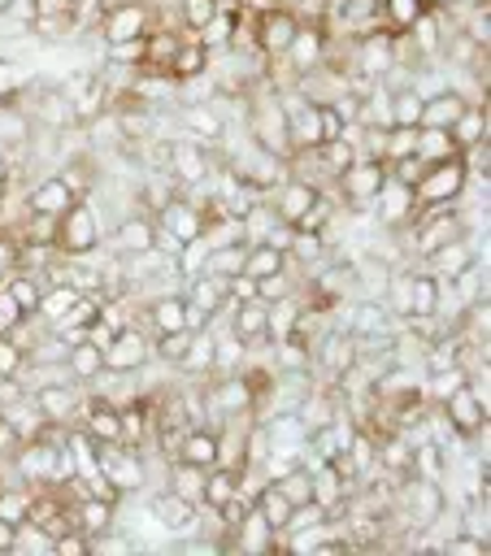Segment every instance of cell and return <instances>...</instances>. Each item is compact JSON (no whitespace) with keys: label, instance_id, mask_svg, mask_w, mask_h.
<instances>
[{"label":"cell","instance_id":"cell-28","mask_svg":"<svg viewBox=\"0 0 491 556\" xmlns=\"http://www.w3.org/2000/svg\"><path fill=\"white\" fill-rule=\"evenodd\" d=\"M239 473H243V469H235V465H213V469H204V495H200V504H204V508L230 504L235 491H239Z\"/></svg>","mask_w":491,"mask_h":556},{"label":"cell","instance_id":"cell-8","mask_svg":"<svg viewBox=\"0 0 491 556\" xmlns=\"http://www.w3.org/2000/svg\"><path fill=\"white\" fill-rule=\"evenodd\" d=\"M369 208H374V222H378L382 230H408L421 204H417V195H413L408 182H395V178L387 174V182L378 187V195H374Z\"/></svg>","mask_w":491,"mask_h":556},{"label":"cell","instance_id":"cell-52","mask_svg":"<svg viewBox=\"0 0 491 556\" xmlns=\"http://www.w3.org/2000/svg\"><path fill=\"white\" fill-rule=\"evenodd\" d=\"M17 269V235L13 230H0V282Z\"/></svg>","mask_w":491,"mask_h":556},{"label":"cell","instance_id":"cell-32","mask_svg":"<svg viewBox=\"0 0 491 556\" xmlns=\"http://www.w3.org/2000/svg\"><path fill=\"white\" fill-rule=\"evenodd\" d=\"M13 300H17V308L26 313V317H35V308H39V295H43V278L39 274H30V269H13L4 282H0Z\"/></svg>","mask_w":491,"mask_h":556},{"label":"cell","instance_id":"cell-38","mask_svg":"<svg viewBox=\"0 0 491 556\" xmlns=\"http://www.w3.org/2000/svg\"><path fill=\"white\" fill-rule=\"evenodd\" d=\"M417 156L430 165V161H448L456 156V143L443 126H417Z\"/></svg>","mask_w":491,"mask_h":556},{"label":"cell","instance_id":"cell-24","mask_svg":"<svg viewBox=\"0 0 491 556\" xmlns=\"http://www.w3.org/2000/svg\"><path fill=\"white\" fill-rule=\"evenodd\" d=\"M70 513H74V526L83 530V534H100V530H109V526H117V504H104V500H96V495H78V500H70Z\"/></svg>","mask_w":491,"mask_h":556},{"label":"cell","instance_id":"cell-6","mask_svg":"<svg viewBox=\"0 0 491 556\" xmlns=\"http://www.w3.org/2000/svg\"><path fill=\"white\" fill-rule=\"evenodd\" d=\"M300 30V13L287 9V4H274V9H261L256 13V30H252V43L265 61H278L287 52V43L295 39Z\"/></svg>","mask_w":491,"mask_h":556},{"label":"cell","instance_id":"cell-13","mask_svg":"<svg viewBox=\"0 0 491 556\" xmlns=\"http://www.w3.org/2000/svg\"><path fill=\"white\" fill-rule=\"evenodd\" d=\"M174 126L187 130V135H196V139L209 143V148H222L226 135H230V122L222 117V109H217L213 100H209V104H178V109H174Z\"/></svg>","mask_w":491,"mask_h":556},{"label":"cell","instance_id":"cell-26","mask_svg":"<svg viewBox=\"0 0 491 556\" xmlns=\"http://www.w3.org/2000/svg\"><path fill=\"white\" fill-rule=\"evenodd\" d=\"M65 374L74 378V382H96L100 374H104V348L100 343H91V339H78V343H70V352H65Z\"/></svg>","mask_w":491,"mask_h":556},{"label":"cell","instance_id":"cell-11","mask_svg":"<svg viewBox=\"0 0 491 556\" xmlns=\"http://www.w3.org/2000/svg\"><path fill=\"white\" fill-rule=\"evenodd\" d=\"M100 248L113 252V256H139V252L156 248V222L135 208V213L117 217L113 230H104V243H100Z\"/></svg>","mask_w":491,"mask_h":556},{"label":"cell","instance_id":"cell-37","mask_svg":"<svg viewBox=\"0 0 491 556\" xmlns=\"http://www.w3.org/2000/svg\"><path fill=\"white\" fill-rule=\"evenodd\" d=\"M456 161H461V169H465V178H469L474 187H491V139L461 148Z\"/></svg>","mask_w":491,"mask_h":556},{"label":"cell","instance_id":"cell-50","mask_svg":"<svg viewBox=\"0 0 491 556\" xmlns=\"http://www.w3.org/2000/svg\"><path fill=\"white\" fill-rule=\"evenodd\" d=\"M52 556H91V534H83L78 526L61 530V534L52 539Z\"/></svg>","mask_w":491,"mask_h":556},{"label":"cell","instance_id":"cell-40","mask_svg":"<svg viewBox=\"0 0 491 556\" xmlns=\"http://www.w3.org/2000/svg\"><path fill=\"white\" fill-rule=\"evenodd\" d=\"M191 343V330H169V334H152V361L165 365V369H178L182 365V352Z\"/></svg>","mask_w":491,"mask_h":556},{"label":"cell","instance_id":"cell-10","mask_svg":"<svg viewBox=\"0 0 491 556\" xmlns=\"http://www.w3.org/2000/svg\"><path fill=\"white\" fill-rule=\"evenodd\" d=\"M226 552H243V556H269V552H278V530L261 517L256 504H248V513L226 530Z\"/></svg>","mask_w":491,"mask_h":556},{"label":"cell","instance_id":"cell-17","mask_svg":"<svg viewBox=\"0 0 491 556\" xmlns=\"http://www.w3.org/2000/svg\"><path fill=\"white\" fill-rule=\"evenodd\" d=\"M78 195L65 187V178L56 169L39 174L30 187H26V213H43V217H61Z\"/></svg>","mask_w":491,"mask_h":556},{"label":"cell","instance_id":"cell-30","mask_svg":"<svg viewBox=\"0 0 491 556\" xmlns=\"http://www.w3.org/2000/svg\"><path fill=\"white\" fill-rule=\"evenodd\" d=\"M161 486H169L174 495H182V500L200 504V495H204V469H200V465H187V460H169V465H165V482H161Z\"/></svg>","mask_w":491,"mask_h":556},{"label":"cell","instance_id":"cell-12","mask_svg":"<svg viewBox=\"0 0 491 556\" xmlns=\"http://www.w3.org/2000/svg\"><path fill=\"white\" fill-rule=\"evenodd\" d=\"M39 417L48 426H78V404H83V382H43L30 391Z\"/></svg>","mask_w":491,"mask_h":556},{"label":"cell","instance_id":"cell-41","mask_svg":"<svg viewBox=\"0 0 491 556\" xmlns=\"http://www.w3.org/2000/svg\"><path fill=\"white\" fill-rule=\"evenodd\" d=\"M243 365H248V343L235 339L230 330H222L217 334V352H213V374H235Z\"/></svg>","mask_w":491,"mask_h":556},{"label":"cell","instance_id":"cell-35","mask_svg":"<svg viewBox=\"0 0 491 556\" xmlns=\"http://www.w3.org/2000/svg\"><path fill=\"white\" fill-rule=\"evenodd\" d=\"M278 269H287V252L282 248H274V243H248V256H243V274L248 278H269Z\"/></svg>","mask_w":491,"mask_h":556},{"label":"cell","instance_id":"cell-4","mask_svg":"<svg viewBox=\"0 0 491 556\" xmlns=\"http://www.w3.org/2000/svg\"><path fill=\"white\" fill-rule=\"evenodd\" d=\"M143 508H148L152 526H156L161 534H169L174 543L187 539V534H196V526H200V504L174 495L169 486H152V491H143Z\"/></svg>","mask_w":491,"mask_h":556},{"label":"cell","instance_id":"cell-15","mask_svg":"<svg viewBox=\"0 0 491 556\" xmlns=\"http://www.w3.org/2000/svg\"><path fill=\"white\" fill-rule=\"evenodd\" d=\"M317 195H322V191H317L309 178H300V174L287 169V178H282L278 187H269L265 200H269V208L278 213V222H291V226H295V222L309 213V204H313Z\"/></svg>","mask_w":491,"mask_h":556},{"label":"cell","instance_id":"cell-16","mask_svg":"<svg viewBox=\"0 0 491 556\" xmlns=\"http://www.w3.org/2000/svg\"><path fill=\"white\" fill-rule=\"evenodd\" d=\"M443 304H448V287L421 261H413L408 265V317H439Z\"/></svg>","mask_w":491,"mask_h":556},{"label":"cell","instance_id":"cell-31","mask_svg":"<svg viewBox=\"0 0 491 556\" xmlns=\"http://www.w3.org/2000/svg\"><path fill=\"white\" fill-rule=\"evenodd\" d=\"M456 530L491 543V495H469L461 508H456Z\"/></svg>","mask_w":491,"mask_h":556},{"label":"cell","instance_id":"cell-2","mask_svg":"<svg viewBox=\"0 0 491 556\" xmlns=\"http://www.w3.org/2000/svg\"><path fill=\"white\" fill-rule=\"evenodd\" d=\"M22 109L30 113V122H35L39 130H52V135L78 130V122H74V104H70L65 87H61V83H52V78H30Z\"/></svg>","mask_w":491,"mask_h":556},{"label":"cell","instance_id":"cell-45","mask_svg":"<svg viewBox=\"0 0 491 556\" xmlns=\"http://www.w3.org/2000/svg\"><path fill=\"white\" fill-rule=\"evenodd\" d=\"M274 486H278L291 504H304V500H313V469H309V465H291L282 478H274Z\"/></svg>","mask_w":491,"mask_h":556},{"label":"cell","instance_id":"cell-21","mask_svg":"<svg viewBox=\"0 0 491 556\" xmlns=\"http://www.w3.org/2000/svg\"><path fill=\"white\" fill-rule=\"evenodd\" d=\"M439 408H443V417L452 421V430H456V434H465V439L491 421V413H487V408H482V404H478V400H474L465 387H461V391H452V395H448Z\"/></svg>","mask_w":491,"mask_h":556},{"label":"cell","instance_id":"cell-56","mask_svg":"<svg viewBox=\"0 0 491 556\" xmlns=\"http://www.w3.org/2000/svg\"><path fill=\"white\" fill-rule=\"evenodd\" d=\"M421 4H426V9H435V13H448V9H456L461 0H421Z\"/></svg>","mask_w":491,"mask_h":556},{"label":"cell","instance_id":"cell-47","mask_svg":"<svg viewBox=\"0 0 491 556\" xmlns=\"http://www.w3.org/2000/svg\"><path fill=\"white\" fill-rule=\"evenodd\" d=\"M435 552H443V556H491V543H482V539H474L465 530H452V534L439 539Z\"/></svg>","mask_w":491,"mask_h":556},{"label":"cell","instance_id":"cell-3","mask_svg":"<svg viewBox=\"0 0 491 556\" xmlns=\"http://www.w3.org/2000/svg\"><path fill=\"white\" fill-rule=\"evenodd\" d=\"M387 182V161L378 156H356L339 178H335V200H339V213L348 204V213H365L378 195V187Z\"/></svg>","mask_w":491,"mask_h":556},{"label":"cell","instance_id":"cell-54","mask_svg":"<svg viewBox=\"0 0 491 556\" xmlns=\"http://www.w3.org/2000/svg\"><path fill=\"white\" fill-rule=\"evenodd\" d=\"M35 13H78V0H35Z\"/></svg>","mask_w":491,"mask_h":556},{"label":"cell","instance_id":"cell-9","mask_svg":"<svg viewBox=\"0 0 491 556\" xmlns=\"http://www.w3.org/2000/svg\"><path fill=\"white\" fill-rule=\"evenodd\" d=\"M152 365V334L143 326H126L104 343V369L109 374H135Z\"/></svg>","mask_w":491,"mask_h":556},{"label":"cell","instance_id":"cell-48","mask_svg":"<svg viewBox=\"0 0 491 556\" xmlns=\"http://www.w3.org/2000/svg\"><path fill=\"white\" fill-rule=\"evenodd\" d=\"M322 521H330V513L317 500H304V504H291V517L278 534H295V530H309V526H322Z\"/></svg>","mask_w":491,"mask_h":556},{"label":"cell","instance_id":"cell-20","mask_svg":"<svg viewBox=\"0 0 491 556\" xmlns=\"http://www.w3.org/2000/svg\"><path fill=\"white\" fill-rule=\"evenodd\" d=\"M182 295H187V304H196L209 321H213L217 313H226V308H230L226 282H222V278H213V274H196V278H187V282H182Z\"/></svg>","mask_w":491,"mask_h":556},{"label":"cell","instance_id":"cell-39","mask_svg":"<svg viewBox=\"0 0 491 556\" xmlns=\"http://www.w3.org/2000/svg\"><path fill=\"white\" fill-rule=\"evenodd\" d=\"M217 9H222V0H174V22H178V30L196 35L209 17H217Z\"/></svg>","mask_w":491,"mask_h":556},{"label":"cell","instance_id":"cell-5","mask_svg":"<svg viewBox=\"0 0 491 556\" xmlns=\"http://www.w3.org/2000/svg\"><path fill=\"white\" fill-rule=\"evenodd\" d=\"M465 187H469V178H465L461 161L448 156V161H430V165L421 169V178L413 182V195H417L421 208H435V204H456V200H465Z\"/></svg>","mask_w":491,"mask_h":556},{"label":"cell","instance_id":"cell-33","mask_svg":"<svg viewBox=\"0 0 491 556\" xmlns=\"http://www.w3.org/2000/svg\"><path fill=\"white\" fill-rule=\"evenodd\" d=\"M448 473H452V460L443 456L439 443H417L413 447V478H426V482H443L448 486Z\"/></svg>","mask_w":491,"mask_h":556},{"label":"cell","instance_id":"cell-51","mask_svg":"<svg viewBox=\"0 0 491 556\" xmlns=\"http://www.w3.org/2000/svg\"><path fill=\"white\" fill-rule=\"evenodd\" d=\"M22 321H26V313H22V308H17V300L0 287V334H13Z\"/></svg>","mask_w":491,"mask_h":556},{"label":"cell","instance_id":"cell-34","mask_svg":"<svg viewBox=\"0 0 491 556\" xmlns=\"http://www.w3.org/2000/svg\"><path fill=\"white\" fill-rule=\"evenodd\" d=\"M204 70H209V52H204L191 35H182V43L174 48V56H169V70H165V74L178 83V78H191V74H204Z\"/></svg>","mask_w":491,"mask_h":556},{"label":"cell","instance_id":"cell-23","mask_svg":"<svg viewBox=\"0 0 491 556\" xmlns=\"http://www.w3.org/2000/svg\"><path fill=\"white\" fill-rule=\"evenodd\" d=\"M309 469H313V500H317L326 513H339L343 495H348L356 482H348L330 460H317V465H309Z\"/></svg>","mask_w":491,"mask_h":556},{"label":"cell","instance_id":"cell-27","mask_svg":"<svg viewBox=\"0 0 491 556\" xmlns=\"http://www.w3.org/2000/svg\"><path fill=\"white\" fill-rule=\"evenodd\" d=\"M26 35H35L39 43H74L78 35V13H35V22L26 26Z\"/></svg>","mask_w":491,"mask_h":556},{"label":"cell","instance_id":"cell-57","mask_svg":"<svg viewBox=\"0 0 491 556\" xmlns=\"http://www.w3.org/2000/svg\"><path fill=\"white\" fill-rule=\"evenodd\" d=\"M278 4H287V9H295V4H300V0H278Z\"/></svg>","mask_w":491,"mask_h":556},{"label":"cell","instance_id":"cell-18","mask_svg":"<svg viewBox=\"0 0 491 556\" xmlns=\"http://www.w3.org/2000/svg\"><path fill=\"white\" fill-rule=\"evenodd\" d=\"M174 460H187V465H200V469H213L222 465V447H217V430L204 421V426H187L182 439H178V452Z\"/></svg>","mask_w":491,"mask_h":556},{"label":"cell","instance_id":"cell-29","mask_svg":"<svg viewBox=\"0 0 491 556\" xmlns=\"http://www.w3.org/2000/svg\"><path fill=\"white\" fill-rule=\"evenodd\" d=\"M243 256H248V239H235V243H217V248H209V256H204V274H213V278H235V274H243Z\"/></svg>","mask_w":491,"mask_h":556},{"label":"cell","instance_id":"cell-25","mask_svg":"<svg viewBox=\"0 0 491 556\" xmlns=\"http://www.w3.org/2000/svg\"><path fill=\"white\" fill-rule=\"evenodd\" d=\"M465 104H469V96L465 91H456V87H443V91H435V96H426L421 100V126H452L461 113H465Z\"/></svg>","mask_w":491,"mask_h":556},{"label":"cell","instance_id":"cell-53","mask_svg":"<svg viewBox=\"0 0 491 556\" xmlns=\"http://www.w3.org/2000/svg\"><path fill=\"white\" fill-rule=\"evenodd\" d=\"M226 295H230V304H239V300H256V278H248V274L226 278Z\"/></svg>","mask_w":491,"mask_h":556},{"label":"cell","instance_id":"cell-43","mask_svg":"<svg viewBox=\"0 0 491 556\" xmlns=\"http://www.w3.org/2000/svg\"><path fill=\"white\" fill-rule=\"evenodd\" d=\"M400 156H417V126H387L382 130V161H400Z\"/></svg>","mask_w":491,"mask_h":556},{"label":"cell","instance_id":"cell-44","mask_svg":"<svg viewBox=\"0 0 491 556\" xmlns=\"http://www.w3.org/2000/svg\"><path fill=\"white\" fill-rule=\"evenodd\" d=\"M204 256H209V243H204V235L200 239H187L178 252H174V274L187 282V278H196V274H204Z\"/></svg>","mask_w":491,"mask_h":556},{"label":"cell","instance_id":"cell-1","mask_svg":"<svg viewBox=\"0 0 491 556\" xmlns=\"http://www.w3.org/2000/svg\"><path fill=\"white\" fill-rule=\"evenodd\" d=\"M104 243V226L96 213V200H74L56 217V252L61 256H91Z\"/></svg>","mask_w":491,"mask_h":556},{"label":"cell","instance_id":"cell-42","mask_svg":"<svg viewBox=\"0 0 491 556\" xmlns=\"http://www.w3.org/2000/svg\"><path fill=\"white\" fill-rule=\"evenodd\" d=\"M252 504L261 508V517H265L274 530H282V526H287V517H291V500H287L274 482H265V486L256 491V500H252Z\"/></svg>","mask_w":491,"mask_h":556},{"label":"cell","instance_id":"cell-7","mask_svg":"<svg viewBox=\"0 0 491 556\" xmlns=\"http://www.w3.org/2000/svg\"><path fill=\"white\" fill-rule=\"evenodd\" d=\"M326 43H330V30L322 26V22H300V30H295V39L287 43V52L278 56V65L291 74V83L300 78V74H309V70H317L322 61H326Z\"/></svg>","mask_w":491,"mask_h":556},{"label":"cell","instance_id":"cell-55","mask_svg":"<svg viewBox=\"0 0 491 556\" xmlns=\"http://www.w3.org/2000/svg\"><path fill=\"white\" fill-rule=\"evenodd\" d=\"M13 543H17V526L0 517V552H13Z\"/></svg>","mask_w":491,"mask_h":556},{"label":"cell","instance_id":"cell-14","mask_svg":"<svg viewBox=\"0 0 491 556\" xmlns=\"http://www.w3.org/2000/svg\"><path fill=\"white\" fill-rule=\"evenodd\" d=\"M478 261H487V248L478 252V248H474V235L452 239V243H443V248H435V252H426V256H421V265H426L439 282H452L456 274H465V269H469V265H478Z\"/></svg>","mask_w":491,"mask_h":556},{"label":"cell","instance_id":"cell-22","mask_svg":"<svg viewBox=\"0 0 491 556\" xmlns=\"http://www.w3.org/2000/svg\"><path fill=\"white\" fill-rule=\"evenodd\" d=\"M213 352H217V334H213L209 326H204V330H191V343H187V352H182V365H178L174 374L204 382V378L213 374Z\"/></svg>","mask_w":491,"mask_h":556},{"label":"cell","instance_id":"cell-49","mask_svg":"<svg viewBox=\"0 0 491 556\" xmlns=\"http://www.w3.org/2000/svg\"><path fill=\"white\" fill-rule=\"evenodd\" d=\"M26 365V348L17 334H0V378H17Z\"/></svg>","mask_w":491,"mask_h":556},{"label":"cell","instance_id":"cell-19","mask_svg":"<svg viewBox=\"0 0 491 556\" xmlns=\"http://www.w3.org/2000/svg\"><path fill=\"white\" fill-rule=\"evenodd\" d=\"M448 135H452L456 152H461V148H469V143L491 139V104H487V100H469V104H465V113L448 126Z\"/></svg>","mask_w":491,"mask_h":556},{"label":"cell","instance_id":"cell-36","mask_svg":"<svg viewBox=\"0 0 491 556\" xmlns=\"http://www.w3.org/2000/svg\"><path fill=\"white\" fill-rule=\"evenodd\" d=\"M421 91L417 87H395L387 91V104H391V126H421Z\"/></svg>","mask_w":491,"mask_h":556},{"label":"cell","instance_id":"cell-46","mask_svg":"<svg viewBox=\"0 0 491 556\" xmlns=\"http://www.w3.org/2000/svg\"><path fill=\"white\" fill-rule=\"evenodd\" d=\"M378 9H382V22H387L391 30H408V26L426 13L421 0H378Z\"/></svg>","mask_w":491,"mask_h":556}]
</instances>
